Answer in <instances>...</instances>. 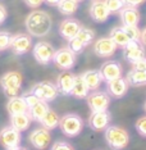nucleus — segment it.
Instances as JSON below:
<instances>
[{
  "mask_svg": "<svg viewBox=\"0 0 146 150\" xmlns=\"http://www.w3.org/2000/svg\"><path fill=\"white\" fill-rule=\"evenodd\" d=\"M26 30L31 36L44 37L50 32L53 26L51 17L44 11H33L26 18Z\"/></svg>",
  "mask_w": 146,
  "mask_h": 150,
  "instance_id": "obj_1",
  "label": "nucleus"
},
{
  "mask_svg": "<svg viewBox=\"0 0 146 150\" xmlns=\"http://www.w3.org/2000/svg\"><path fill=\"white\" fill-rule=\"evenodd\" d=\"M105 141L113 150H122L130 142V136L124 128L119 126H108L105 128Z\"/></svg>",
  "mask_w": 146,
  "mask_h": 150,
  "instance_id": "obj_2",
  "label": "nucleus"
},
{
  "mask_svg": "<svg viewBox=\"0 0 146 150\" xmlns=\"http://www.w3.org/2000/svg\"><path fill=\"white\" fill-rule=\"evenodd\" d=\"M0 86L8 98L18 96L22 87V74L16 71L4 73L0 78Z\"/></svg>",
  "mask_w": 146,
  "mask_h": 150,
  "instance_id": "obj_3",
  "label": "nucleus"
},
{
  "mask_svg": "<svg viewBox=\"0 0 146 150\" xmlns=\"http://www.w3.org/2000/svg\"><path fill=\"white\" fill-rule=\"evenodd\" d=\"M58 127H59L60 131L66 136H68V137H74V136L80 135L81 131H82L83 119L81 118L78 114L68 113L60 118Z\"/></svg>",
  "mask_w": 146,
  "mask_h": 150,
  "instance_id": "obj_4",
  "label": "nucleus"
},
{
  "mask_svg": "<svg viewBox=\"0 0 146 150\" xmlns=\"http://www.w3.org/2000/svg\"><path fill=\"white\" fill-rule=\"evenodd\" d=\"M31 93L33 95H36L40 100H44L46 103H50V101L55 100L59 91L56 88V85H54L53 82H49V81H42V82H39L36 85H33L31 88Z\"/></svg>",
  "mask_w": 146,
  "mask_h": 150,
  "instance_id": "obj_5",
  "label": "nucleus"
},
{
  "mask_svg": "<svg viewBox=\"0 0 146 150\" xmlns=\"http://www.w3.org/2000/svg\"><path fill=\"white\" fill-rule=\"evenodd\" d=\"M54 64L62 71L72 69L76 64V54H74L69 47H60L59 50H55L53 58Z\"/></svg>",
  "mask_w": 146,
  "mask_h": 150,
  "instance_id": "obj_6",
  "label": "nucleus"
},
{
  "mask_svg": "<svg viewBox=\"0 0 146 150\" xmlns=\"http://www.w3.org/2000/svg\"><path fill=\"white\" fill-rule=\"evenodd\" d=\"M33 58L36 59L37 63L42 64V66H47L53 62L54 54H55V49L50 42L46 41H39L33 46Z\"/></svg>",
  "mask_w": 146,
  "mask_h": 150,
  "instance_id": "obj_7",
  "label": "nucleus"
},
{
  "mask_svg": "<svg viewBox=\"0 0 146 150\" xmlns=\"http://www.w3.org/2000/svg\"><path fill=\"white\" fill-rule=\"evenodd\" d=\"M87 104L91 109V112H100L107 110L110 104V95L107 91H97L95 90L86 98Z\"/></svg>",
  "mask_w": 146,
  "mask_h": 150,
  "instance_id": "obj_8",
  "label": "nucleus"
},
{
  "mask_svg": "<svg viewBox=\"0 0 146 150\" xmlns=\"http://www.w3.org/2000/svg\"><path fill=\"white\" fill-rule=\"evenodd\" d=\"M9 47L16 55H23V54L28 53L32 47V37L27 33H17V35L12 36Z\"/></svg>",
  "mask_w": 146,
  "mask_h": 150,
  "instance_id": "obj_9",
  "label": "nucleus"
},
{
  "mask_svg": "<svg viewBox=\"0 0 146 150\" xmlns=\"http://www.w3.org/2000/svg\"><path fill=\"white\" fill-rule=\"evenodd\" d=\"M28 141L33 148L39 150H44L49 146L50 141H51V135H50L49 129H46L45 127H39V128H35L30 134Z\"/></svg>",
  "mask_w": 146,
  "mask_h": 150,
  "instance_id": "obj_10",
  "label": "nucleus"
},
{
  "mask_svg": "<svg viewBox=\"0 0 146 150\" xmlns=\"http://www.w3.org/2000/svg\"><path fill=\"white\" fill-rule=\"evenodd\" d=\"M21 140H22L21 132L18 129H16L14 127H12V126L4 127L0 131V144L4 146L5 149L19 146Z\"/></svg>",
  "mask_w": 146,
  "mask_h": 150,
  "instance_id": "obj_11",
  "label": "nucleus"
},
{
  "mask_svg": "<svg viewBox=\"0 0 146 150\" xmlns=\"http://www.w3.org/2000/svg\"><path fill=\"white\" fill-rule=\"evenodd\" d=\"M123 57L131 64L146 57L145 46L140 41H130L123 47Z\"/></svg>",
  "mask_w": 146,
  "mask_h": 150,
  "instance_id": "obj_12",
  "label": "nucleus"
},
{
  "mask_svg": "<svg viewBox=\"0 0 146 150\" xmlns=\"http://www.w3.org/2000/svg\"><path fill=\"white\" fill-rule=\"evenodd\" d=\"M111 121V114L107 110L100 112H91L89 117V126L94 131H103L109 126Z\"/></svg>",
  "mask_w": 146,
  "mask_h": 150,
  "instance_id": "obj_13",
  "label": "nucleus"
},
{
  "mask_svg": "<svg viewBox=\"0 0 146 150\" xmlns=\"http://www.w3.org/2000/svg\"><path fill=\"white\" fill-rule=\"evenodd\" d=\"M99 72L101 74L103 81L108 82V81H111L114 78L121 77L122 73H123V68H122L121 63L117 62V60H108V62L101 64Z\"/></svg>",
  "mask_w": 146,
  "mask_h": 150,
  "instance_id": "obj_14",
  "label": "nucleus"
},
{
  "mask_svg": "<svg viewBox=\"0 0 146 150\" xmlns=\"http://www.w3.org/2000/svg\"><path fill=\"white\" fill-rule=\"evenodd\" d=\"M128 86H130V85H128L127 80L121 76L118 78H114V80H111V81H108L107 82V93L115 99H121L127 94Z\"/></svg>",
  "mask_w": 146,
  "mask_h": 150,
  "instance_id": "obj_15",
  "label": "nucleus"
},
{
  "mask_svg": "<svg viewBox=\"0 0 146 150\" xmlns=\"http://www.w3.org/2000/svg\"><path fill=\"white\" fill-rule=\"evenodd\" d=\"M110 14L111 13L108 9V6L105 5L104 0H92L90 5V17L92 18V21L97 23L107 22Z\"/></svg>",
  "mask_w": 146,
  "mask_h": 150,
  "instance_id": "obj_16",
  "label": "nucleus"
},
{
  "mask_svg": "<svg viewBox=\"0 0 146 150\" xmlns=\"http://www.w3.org/2000/svg\"><path fill=\"white\" fill-rule=\"evenodd\" d=\"M117 45L110 37H100L94 45V52L100 58H109L115 53Z\"/></svg>",
  "mask_w": 146,
  "mask_h": 150,
  "instance_id": "obj_17",
  "label": "nucleus"
},
{
  "mask_svg": "<svg viewBox=\"0 0 146 150\" xmlns=\"http://www.w3.org/2000/svg\"><path fill=\"white\" fill-rule=\"evenodd\" d=\"M81 23L74 18H67L59 25V33L63 39L71 40L78 33L81 28Z\"/></svg>",
  "mask_w": 146,
  "mask_h": 150,
  "instance_id": "obj_18",
  "label": "nucleus"
},
{
  "mask_svg": "<svg viewBox=\"0 0 146 150\" xmlns=\"http://www.w3.org/2000/svg\"><path fill=\"white\" fill-rule=\"evenodd\" d=\"M74 83V74L69 71H63L56 78V88L60 94L63 95H71Z\"/></svg>",
  "mask_w": 146,
  "mask_h": 150,
  "instance_id": "obj_19",
  "label": "nucleus"
},
{
  "mask_svg": "<svg viewBox=\"0 0 146 150\" xmlns=\"http://www.w3.org/2000/svg\"><path fill=\"white\" fill-rule=\"evenodd\" d=\"M122 26H137L140 22V12L135 6L126 5L119 12Z\"/></svg>",
  "mask_w": 146,
  "mask_h": 150,
  "instance_id": "obj_20",
  "label": "nucleus"
},
{
  "mask_svg": "<svg viewBox=\"0 0 146 150\" xmlns=\"http://www.w3.org/2000/svg\"><path fill=\"white\" fill-rule=\"evenodd\" d=\"M6 110L11 115H14L19 113H27L28 107H27L23 96H13L9 98L8 103H6Z\"/></svg>",
  "mask_w": 146,
  "mask_h": 150,
  "instance_id": "obj_21",
  "label": "nucleus"
},
{
  "mask_svg": "<svg viewBox=\"0 0 146 150\" xmlns=\"http://www.w3.org/2000/svg\"><path fill=\"white\" fill-rule=\"evenodd\" d=\"M81 76H82V78L87 85V87H89L91 91L97 90V88L100 87L101 82H103L100 72L96 69H89V71H86V72H83Z\"/></svg>",
  "mask_w": 146,
  "mask_h": 150,
  "instance_id": "obj_22",
  "label": "nucleus"
},
{
  "mask_svg": "<svg viewBox=\"0 0 146 150\" xmlns=\"http://www.w3.org/2000/svg\"><path fill=\"white\" fill-rule=\"evenodd\" d=\"M89 91H90V88L87 87L82 76L81 74L74 76V83H73L72 91H71V95L76 99H86L87 95H89Z\"/></svg>",
  "mask_w": 146,
  "mask_h": 150,
  "instance_id": "obj_23",
  "label": "nucleus"
},
{
  "mask_svg": "<svg viewBox=\"0 0 146 150\" xmlns=\"http://www.w3.org/2000/svg\"><path fill=\"white\" fill-rule=\"evenodd\" d=\"M31 117H30L28 112L27 113H19V114H14L11 115V126L14 127L16 129H18L19 132L26 131L27 128L31 125Z\"/></svg>",
  "mask_w": 146,
  "mask_h": 150,
  "instance_id": "obj_24",
  "label": "nucleus"
},
{
  "mask_svg": "<svg viewBox=\"0 0 146 150\" xmlns=\"http://www.w3.org/2000/svg\"><path fill=\"white\" fill-rule=\"evenodd\" d=\"M47 109H49V105H47L46 101L39 100L35 105H32L31 108H28V114H30V117H31L32 121L40 122L44 115H45V113L47 112Z\"/></svg>",
  "mask_w": 146,
  "mask_h": 150,
  "instance_id": "obj_25",
  "label": "nucleus"
},
{
  "mask_svg": "<svg viewBox=\"0 0 146 150\" xmlns=\"http://www.w3.org/2000/svg\"><path fill=\"white\" fill-rule=\"evenodd\" d=\"M109 37L114 41L115 45L119 46V47H124L131 41L130 37L127 36V33L124 32L123 27H113L110 33H109Z\"/></svg>",
  "mask_w": 146,
  "mask_h": 150,
  "instance_id": "obj_26",
  "label": "nucleus"
},
{
  "mask_svg": "<svg viewBox=\"0 0 146 150\" xmlns=\"http://www.w3.org/2000/svg\"><path fill=\"white\" fill-rule=\"evenodd\" d=\"M59 121H60V117L53 110V109L49 108L47 112L45 113V115L42 117V119L40 121V123H41L42 127H45L46 129L51 131V129L56 128L58 126H59Z\"/></svg>",
  "mask_w": 146,
  "mask_h": 150,
  "instance_id": "obj_27",
  "label": "nucleus"
},
{
  "mask_svg": "<svg viewBox=\"0 0 146 150\" xmlns=\"http://www.w3.org/2000/svg\"><path fill=\"white\" fill-rule=\"evenodd\" d=\"M127 80L128 85L131 86H142L146 85V71H138V69H133L127 73Z\"/></svg>",
  "mask_w": 146,
  "mask_h": 150,
  "instance_id": "obj_28",
  "label": "nucleus"
},
{
  "mask_svg": "<svg viewBox=\"0 0 146 150\" xmlns=\"http://www.w3.org/2000/svg\"><path fill=\"white\" fill-rule=\"evenodd\" d=\"M58 11L64 16H72L78 9V3L76 0H60L56 4Z\"/></svg>",
  "mask_w": 146,
  "mask_h": 150,
  "instance_id": "obj_29",
  "label": "nucleus"
},
{
  "mask_svg": "<svg viewBox=\"0 0 146 150\" xmlns=\"http://www.w3.org/2000/svg\"><path fill=\"white\" fill-rule=\"evenodd\" d=\"M76 37H78V39L82 41L85 45H90L91 42L94 41L95 39V32L92 31L91 28H87V27H81L78 33L76 35Z\"/></svg>",
  "mask_w": 146,
  "mask_h": 150,
  "instance_id": "obj_30",
  "label": "nucleus"
},
{
  "mask_svg": "<svg viewBox=\"0 0 146 150\" xmlns=\"http://www.w3.org/2000/svg\"><path fill=\"white\" fill-rule=\"evenodd\" d=\"M124 30V32L127 33V36L130 37L131 41H140L141 37V30L138 28V26H122Z\"/></svg>",
  "mask_w": 146,
  "mask_h": 150,
  "instance_id": "obj_31",
  "label": "nucleus"
},
{
  "mask_svg": "<svg viewBox=\"0 0 146 150\" xmlns=\"http://www.w3.org/2000/svg\"><path fill=\"white\" fill-rule=\"evenodd\" d=\"M104 3L110 11V13H119L122 8L126 6L124 0H104Z\"/></svg>",
  "mask_w": 146,
  "mask_h": 150,
  "instance_id": "obj_32",
  "label": "nucleus"
},
{
  "mask_svg": "<svg viewBox=\"0 0 146 150\" xmlns=\"http://www.w3.org/2000/svg\"><path fill=\"white\" fill-rule=\"evenodd\" d=\"M85 46H86V45H85V44L81 41L78 37H76V36H74L73 39L68 40V47H69V49L72 50L74 54H80L85 49Z\"/></svg>",
  "mask_w": 146,
  "mask_h": 150,
  "instance_id": "obj_33",
  "label": "nucleus"
},
{
  "mask_svg": "<svg viewBox=\"0 0 146 150\" xmlns=\"http://www.w3.org/2000/svg\"><path fill=\"white\" fill-rule=\"evenodd\" d=\"M12 35L9 32L0 31V50H6L11 45Z\"/></svg>",
  "mask_w": 146,
  "mask_h": 150,
  "instance_id": "obj_34",
  "label": "nucleus"
},
{
  "mask_svg": "<svg viewBox=\"0 0 146 150\" xmlns=\"http://www.w3.org/2000/svg\"><path fill=\"white\" fill-rule=\"evenodd\" d=\"M136 129H137V132L141 136L146 137V115L137 119V122H136Z\"/></svg>",
  "mask_w": 146,
  "mask_h": 150,
  "instance_id": "obj_35",
  "label": "nucleus"
},
{
  "mask_svg": "<svg viewBox=\"0 0 146 150\" xmlns=\"http://www.w3.org/2000/svg\"><path fill=\"white\" fill-rule=\"evenodd\" d=\"M50 150H74L73 146L67 141H55Z\"/></svg>",
  "mask_w": 146,
  "mask_h": 150,
  "instance_id": "obj_36",
  "label": "nucleus"
},
{
  "mask_svg": "<svg viewBox=\"0 0 146 150\" xmlns=\"http://www.w3.org/2000/svg\"><path fill=\"white\" fill-rule=\"evenodd\" d=\"M23 99H25V101H26V104H27V107H28V108H31L32 105H35L37 101L40 100L36 95H33L31 93V91H30V93H26L25 95H23Z\"/></svg>",
  "mask_w": 146,
  "mask_h": 150,
  "instance_id": "obj_37",
  "label": "nucleus"
},
{
  "mask_svg": "<svg viewBox=\"0 0 146 150\" xmlns=\"http://www.w3.org/2000/svg\"><path fill=\"white\" fill-rule=\"evenodd\" d=\"M133 69H138V71H146V57L142 59H138L137 62L132 63Z\"/></svg>",
  "mask_w": 146,
  "mask_h": 150,
  "instance_id": "obj_38",
  "label": "nucleus"
},
{
  "mask_svg": "<svg viewBox=\"0 0 146 150\" xmlns=\"http://www.w3.org/2000/svg\"><path fill=\"white\" fill-rule=\"evenodd\" d=\"M25 1V4L27 5V6H30V8H39L40 5L44 3V0H23Z\"/></svg>",
  "mask_w": 146,
  "mask_h": 150,
  "instance_id": "obj_39",
  "label": "nucleus"
},
{
  "mask_svg": "<svg viewBox=\"0 0 146 150\" xmlns=\"http://www.w3.org/2000/svg\"><path fill=\"white\" fill-rule=\"evenodd\" d=\"M6 17H8V13H6V9H5V6L0 4V25H3V23L5 22Z\"/></svg>",
  "mask_w": 146,
  "mask_h": 150,
  "instance_id": "obj_40",
  "label": "nucleus"
},
{
  "mask_svg": "<svg viewBox=\"0 0 146 150\" xmlns=\"http://www.w3.org/2000/svg\"><path fill=\"white\" fill-rule=\"evenodd\" d=\"M146 0H124L126 5L128 6H135V8H137L138 5H141L142 3H145Z\"/></svg>",
  "mask_w": 146,
  "mask_h": 150,
  "instance_id": "obj_41",
  "label": "nucleus"
},
{
  "mask_svg": "<svg viewBox=\"0 0 146 150\" xmlns=\"http://www.w3.org/2000/svg\"><path fill=\"white\" fill-rule=\"evenodd\" d=\"M140 42L144 46H146V27L141 31V37H140Z\"/></svg>",
  "mask_w": 146,
  "mask_h": 150,
  "instance_id": "obj_42",
  "label": "nucleus"
},
{
  "mask_svg": "<svg viewBox=\"0 0 146 150\" xmlns=\"http://www.w3.org/2000/svg\"><path fill=\"white\" fill-rule=\"evenodd\" d=\"M44 1H45L47 5H50V6H55L60 0H44Z\"/></svg>",
  "mask_w": 146,
  "mask_h": 150,
  "instance_id": "obj_43",
  "label": "nucleus"
},
{
  "mask_svg": "<svg viewBox=\"0 0 146 150\" xmlns=\"http://www.w3.org/2000/svg\"><path fill=\"white\" fill-rule=\"evenodd\" d=\"M6 150H27V149L21 148V146H16V148H11V149H6Z\"/></svg>",
  "mask_w": 146,
  "mask_h": 150,
  "instance_id": "obj_44",
  "label": "nucleus"
},
{
  "mask_svg": "<svg viewBox=\"0 0 146 150\" xmlns=\"http://www.w3.org/2000/svg\"><path fill=\"white\" fill-rule=\"evenodd\" d=\"M144 109H145V112H146V103H145V105H144Z\"/></svg>",
  "mask_w": 146,
  "mask_h": 150,
  "instance_id": "obj_45",
  "label": "nucleus"
},
{
  "mask_svg": "<svg viewBox=\"0 0 146 150\" xmlns=\"http://www.w3.org/2000/svg\"><path fill=\"white\" fill-rule=\"evenodd\" d=\"M76 1H77V3H80V1H83V0H76Z\"/></svg>",
  "mask_w": 146,
  "mask_h": 150,
  "instance_id": "obj_46",
  "label": "nucleus"
},
{
  "mask_svg": "<svg viewBox=\"0 0 146 150\" xmlns=\"http://www.w3.org/2000/svg\"><path fill=\"white\" fill-rule=\"evenodd\" d=\"M0 52H1V50H0Z\"/></svg>",
  "mask_w": 146,
  "mask_h": 150,
  "instance_id": "obj_47",
  "label": "nucleus"
}]
</instances>
